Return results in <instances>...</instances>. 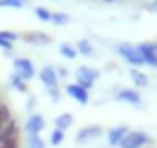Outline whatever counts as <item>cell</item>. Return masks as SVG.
Returning <instances> with one entry per match:
<instances>
[{
    "label": "cell",
    "mask_w": 157,
    "mask_h": 148,
    "mask_svg": "<svg viewBox=\"0 0 157 148\" xmlns=\"http://www.w3.org/2000/svg\"><path fill=\"white\" fill-rule=\"evenodd\" d=\"M49 95H51V99H53V102H58V99H60V90H58V88H49Z\"/></svg>",
    "instance_id": "25"
},
{
    "label": "cell",
    "mask_w": 157,
    "mask_h": 148,
    "mask_svg": "<svg viewBox=\"0 0 157 148\" xmlns=\"http://www.w3.org/2000/svg\"><path fill=\"white\" fill-rule=\"evenodd\" d=\"M65 93H67L69 97H74L78 104H88V99H90L88 90H86V88H81L78 84H67V86H65Z\"/></svg>",
    "instance_id": "9"
},
{
    "label": "cell",
    "mask_w": 157,
    "mask_h": 148,
    "mask_svg": "<svg viewBox=\"0 0 157 148\" xmlns=\"http://www.w3.org/2000/svg\"><path fill=\"white\" fill-rule=\"evenodd\" d=\"M127 132H129V127H127V125H118V127L109 130L106 139H109V143H111V146H120V141L125 139V134H127Z\"/></svg>",
    "instance_id": "10"
},
{
    "label": "cell",
    "mask_w": 157,
    "mask_h": 148,
    "mask_svg": "<svg viewBox=\"0 0 157 148\" xmlns=\"http://www.w3.org/2000/svg\"><path fill=\"white\" fill-rule=\"evenodd\" d=\"M63 139H65V132H63V130H53V132H51V143H53V146L63 143Z\"/></svg>",
    "instance_id": "23"
},
{
    "label": "cell",
    "mask_w": 157,
    "mask_h": 148,
    "mask_svg": "<svg viewBox=\"0 0 157 148\" xmlns=\"http://www.w3.org/2000/svg\"><path fill=\"white\" fill-rule=\"evenodd\" d=\"M72 123H74V116L72 114H60L58 118H56V130H63V132H65Z\"/></svg>",
    "instance_id": "15"
},
{
    "label": "cell",
    "mask_w": 157,
    "mask_h": 148,
    "mask_svg": "<svg viewBox=\"0 0 157 148\" xmlns=\"http://www.w3.org/2000/svg\"><path fill=\"white\" fill-rule=\"evenodd\" d=\"M69 21V16L67 14H63V12H51V23H56V25H65Z\"/></svg>",
    "instance_id": "19"
},
{
    "label": "cell",
    "mask_w": 157,
    "mask_h": 148,
    "mask_svg": "<svg viewBox=\"0 0 157 148\" xmlns=\"http://www.w3.org/2000/svg\"><path fill=\"white\" fill-rule=\"evenodd\" d=\"M19 40V35L12 33V30H0V49H5L7 53L12 51V44Z\"/></svg>",
    "instance_id": "13"
},
{
    "label": "cell",
    "mask_w": 157,
    "mask_h": 148,
    "mask_svg": "<svg viewBox=\"0 0 157 148\" xmlns=\"http://www.w3.org/2000/svg\"><path fill=\"white\" fill-rule=\"evenodd\" d=\"M28 148H46V143L39 134H35V137H28Z\"/></svg>",
    "instance_id": "21"
},
{
    "label": "cell",
    "mask_w": 157,
    "mask_h": 148,
    "mask_svg": "<svg viewBox=\"0 0 157 148\" xmlns=\"http://www.w3.org/2000/svg\"><path fill=\"white\" fill-rule=\"evenodd\" d=\"M10 86H12V88H14V90H19V93H25V90H28V86H25V81L21 79L19 74H12V76H10Z\"/></svg>",
    "instance_id": "17"
},
{
    "label": "cell",
    "mask_w": 157,
    "mask_h": 148,
    "mask_svg": "<svg viewBox=\"0 0 157 148\" xmlns=\"http://www.w3.org/2000/svg\"><path fill=\"white\" fill-rule=\"evenodd\" d=\"M0 148H19V143H0Z\"/></svg>",
    "instance_id": "26"
},
{
    "label": "cell",
    "mask_w": 157,
    "mask_h": 148,
    "mask_svg": "<svg viewBox=\"0 0 157 148\" xmlns=\"http://www.w3.org/2000/svg\"><path fill=\"white\" fill-rule=\"evenodd\" d=\"M99 134H102V127H97V125H93V127H83L81 132L76 134V141L86 143V141H90V139H97Z\"/></svg>",
    "instance_id": "11"
},
{
    "label": "cell",
    "mask_w": 157,
    "mask_h": 148,
    "mask_svg": "<svg viewBox=\"0 0 157 148\" xmlns=\"http://www.w3.org/2000/svg\"><path fill=\"white\" fill-rule=\"evenodd\" d=\"M14 2H21V5H25V2H28V0H14Z\"/></svg>",
    "instance_id": "27"
},
{
    "label": "cell",
    "mask_w": 157,
    "mask_h": 148,
    "mask_svg": "<svg viewBox=\"0 0 157 148\" xmlns=\"http://www.w3.org/2000/svg\"><path fill=\"white\" fill-rule=\"evenodd\" d=\"M35 14H37V19H42V21H51V12L44 10V7H35Z\"/></svg>",
    "instance_id": "24"
},
{
    "label": "cell",
    "mask_w": 157,
    "mask_h": 148,
    "mask_svg": "<svg viewBox=\"0 0 157 148\" xmlns=\"http://www.w3.org/2000/svg\"><path fill=\"white\" fill-rule=\"evenodd\" d=\"M129 76H132V81L139 86V88H143V86H148V76L143 72H139V69H132L129 72Z\"/></svg>",
    "instance_id": "18"
},
{
    "label": "cell",
    "mask_w": 157,
    "mask_h": 148,
    "mask_svg": "<svg viewBox=\"0 0 157 148\" xmlns=\"http://www.w3.org/2000/svg\"><path fill=\"white\" fill-rule=\"evenodd\" d=\"M14 74H19L23 81L33 79V76H35V65H33V60H28V58H14Z\"/></svg>",
    "instance_id": "4"
},
{
    "label": "cell",
    "mask_w": 157,
    "mask_h": 148,
    "mask_svg": "<svg viewBox=\"0 0 157 148\" xmlns=\"http://www.w3.org/2000/svg\"><path fill=\"white\" fill-rule=\"evenodd\" d=\"M116 97L120 99V102L132 104V107H139V104H141V95H139L136 90H118Z\"/></svg>",
    "instance_id": "12"
},
{
    "label": "cell",
    "mask_w": 157,
    "mask_h": 148,
    "mask_svg": "<svg viewBox=\"0 0 157 148\" xmlns=\"http://www.w3.org/2000/svg\"><path fill=\"white\" fill-rule=\"evenodd\" d=\"M19 137H21V130H19V125H16V120L12 118L10 123L2 127V132H0V143H19Z\"/></svg>",
    "instance_id": "5"
},
{
    "label": "cell",
    "mask_w": 157,
    "mask_h": 148,
    "mask_svg": "<svg viewBox=\"0 0 157 148\" xmlns=\"http://www.w3.org/2000/svg\"><path fill=\"white\" fill-rule=\"evenodd\" d=\"M146 143H150V137L146 132H132L129 130L125 134V139L120 141V148H143Z\"/></svg>",
    "instance_id": "2"
},
{
    "label": "cell",
    "mask_w": 157,
    "mask_h": 148,
    "mask_svg": "<svg viewBox=\"0 0 157 148\" xmlns=\"http://www.w3.org/2000/svg\"><path fill=\"white\" fill-rule=\"evenodd\" d=\"M139 51H141V56H143V63L157 69V44L155 42H143V44H139Z\"/></svg>",
    "instance_id": "6"
},
{
    "label": "cell",
    "mask_w": 157,
    "mask_h": 148,
    "mask_svg": "<svg viewBox=\"0 0 157 148\" xmlns=\"http://www.w3.org/2000/svg\"><path fill=\"white\" fill-rule=\"evenodd\" d=\"M44 127H46V123H44V116L42 114H30L28 116V120H25V132H28V137L39 134Z\"/></svg>",
    "instance_id": "7"
},
{
    "label": "cell",
    "mask_w": 157,
    "mask_h": 148,
    "mask_svg": "<svg viewBox=\"0 0 157 148\" xmlns=\"http://www.w3.org/2000/svg\"><path fill=\"white\" fill-rule=\"evenodd\" d=\"M76 51H78V53L90 56V53H93V44H90V42H86V40H81V42L76 44Z\"/></svg>",
    "instance_id": "22"
},
{
    "label": "cell",
    "mask_w": 157,
    "mask_h": 148,
    "mask_svg": "<svg viewBox=\"0 0 157 148\" xmlns=\"http://www.w3.org/2000/svg\"><path fill=\"white\" fill-rule=\"evenodd\" d=\"M60 53H63L65 58H69V60H72V58H76V53H78V51H76V46H72V44H63V46H60Z\"/></svg>",
    "instance_id": "20"
},
{
    "label": "cell",
    "mask_w": 157,
    "mask_h": 148,
    "mask_svg": "<svg viewBox=\"0 0 157 148\" xmlns=\"http://www.w3.org/2000/svg\"><path fill=\"white\" fill-rule=\"evenodd\" d=\"M39 79H42V84L46 86V90L58 88V72H56V67H51V65H46V67L39 69Z\"/></svg>",
    "instance_id": "8"
},
{
    "label": "cell",
    "mask_w": 157,
    "mask_h": 148,
    "mask_svg": "<svg viewBox=\"0 0 157 148\" xmlns=\"http://www.w3.org/2000/svg\"><path fill=\"white\" fill-rule=\"evenodd\" d=\"M0 104H2V99H0Z\"/></svg>",
    "instance_id": "28"
},
{
    "label": "cell",
    "mask_w": 157,
    "mask_h": 148,
    "mask_svg": "<svg viewBox=\"0 0 157 148\" xmlns=\"http://www.w3.org/2000/svg\"><path fill=\"white\" fill-rule=\"evenodd\" d=\"M10 120H12V111H10V107L2 102L0 104V132H2V127H5Z\"/></svg>",
    "instance_id": "16"
},
{
    "label": "cell",
    "mask_w": 157,
    "mask_h": 148,
    "mask_svg": "<svg viewBox=\"0 0 157 148\" xmlns=\"http://www.w3.org/2000/svg\"><path fill=\"white\" fill-rule=\"evenodd\" d=\"M118 53L123 56V58L127 60L129 65H134V67H139V65H146V63H143L141 51H139V46H134V44H120V46H118Z\"/></svg>",
    "instance_id": "1"
},
{
    "label": "cell",
    "mask_w": 157,
    "mask_h": 148,
    "mask_svg": "<svg viewBox=\"0 0 157 148\" xmlns=\"http://www.w3.org/2000/svg\"><path fill=\"white\" fill-rule=\"evenodd\" d=\"M97 76H99L97 69H93V67H78V72H76V84L81 86V88L90 90V88H93V84L97 81Z\"/></svg>",
    "instance_id": "3"
},
{
    "label": "cell",
    "mask_w": 157,
    "mask_h": 148,
    "mask_svg": "<svg viewBox=\"0 0 157 148\" xmlns=\"http://www.w3.org/2000/svg\"><path fill=\"white\" fill-rule=\"evenodd\" d=\"M23 40L30 42V44H49L51 37H49L46 33H25V35H23Z\"/></svg>",
    "instance_id": "14"
}]
</instances>
